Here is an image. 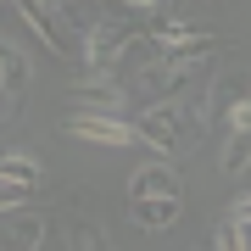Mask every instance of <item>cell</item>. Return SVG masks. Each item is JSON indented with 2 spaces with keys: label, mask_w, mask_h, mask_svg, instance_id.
<instances>
[{
  "label": "cell",
  "mask_w": 251,
  "mask_h": 251,
  "mask_svg": "<svg viewBox=\"0 0 251 251\" xmlns=\"http://www.w3.org/2000/svg\"><path fill=\"white\" fill-rule=\"evenodd\" d=\"M128 212H134L140 229H173L184 218V201H134Z\"/></svg>",
  "instance_id": "cell-10"
},
{
  "label": "cell",
  "mask_w": 251,
  "mask_h": 251,
  "mask_svg": "<svg viewBox=\"0 0 251 251\" xmlns=\"http://www.w3.org/2000/svg\"><path fill=\"white\" fill-rule=\"evenodd\" d=\"M234 224H240V229H251V196H240V201H234Z\"/></svg>",
  "instance_id": "cell-15"
},
{
  "label": "cell",
  "mask_w": 251,
  "mask_h": 251,
  "mask_svg": "<svg viewBox=\"0 0 251 251\" xmlns=\"http://www.w3.org/2000/svg\"><path fill=\"white\" fill-rule=\"evenodd\" d=\"M67 246H73V251H112L106 229H100L90 212H73V218H67Z\"/></svg>",
  "instance_id": "cell-9"
},
{
  "label": "cell",
  "mask_w": 251,
  "mask_h": 251,
  "mask_svg": "<svg viewBox=\"0 0 251 251\" xmlns=\"http://www.w3.org/2000/svg\"><path fill=\"white\" fill-rule=\"evenodd\" d=\"M246 240H251V229H246Z\"/></svg>",
  "instance_id": "cell-17"
},
{
  "label": "cell",
  "mask_w": 251,
  "mask_h": 251,
  "mask_svg": "<svg viewBox=\"0 0 251 251\" xmlns=\"http://www.w3.org/2000/svg\"><path fill=\"white\" fill-rule=\"evenodd\" d=\"M0 179H17V184H45V168H39V156L34 151H6L0 156Z\"/></svg>",
  "instance_id": "cell-11"
},
{
  "label": "cell",
  "mask_w": 251,
  "mask_h": 251,
  "mask_svg": "<svg viewBox=\"0 0 251 251\" xmlns=\"http://www.w3.org/2000/svg\"><path fill=\"white\" fill-rule=\"evenodd\" d=\"M39 190L34 184H17V179H0V212H28Z\"/></svg>",
  "instance_id": "cell-13"
},
{
  "label": "cell",
  "mask_w": 251,
  "mask_h": 251,
  "mask_svg": "<svg viewBox=\"0 0 251 251\" xmlns=\"http://www.w3.org/2000/svg\"><path fill=\"white\" fill-rule=\"evenodd\" d=\"M128 201H184V179L173 162H140L128 179Z\"/></svg>",
  "instance_id": "cell-5"
},
{
  "label": "cell",
  "mask_w": 251,
  "mask_h": 251,
  "mask_svg": "<svg viewBox=\"0 0 251 251\" xmlns=\"http://www.w3.org/2000/svg\"><path fill=\"white\" fill-rule=\"evenodd\" d=\"M17 17L34 28L56 56H84V34H78V28H73L56 6H45V0H17Z\"/></svg>",
  "instance_id": "cell-4"
},
{
  "label": "cell",
  "mask_w": 251,
  "mask_h": 251,
  "mask_svg": "<svg viewBox=\"0 0 251 251\" xmlns=\"http://www.w3.org/2000/svg\"><path fill=\"white\" fill-rule=\"evenodd\" d=\"M67 134L73 140H90V145H140V134H134V123L128 117H100V112H73L67 117Z\"/></svg>",
  "instance_id": "cell-6"
},
{
  "label": "cell",
  "mask_w": 251,
  "mask_h": 251,
  "mask_svg": "<svg viewBox=\"0 0 251 251\" xmlns=\"http://www.w3.org/2000/svg\"><path fill=\"white\" fill-rule=\"evenodd\" d=\"M128 123H134L140 145H151L156 156H173V151H184L190 140H201V128H196V117H190L184 100H151V106H140Z\"/></svg>",
  "instance_id": "cell-1"
},
{
  "label": "cell",
  "mask_w": 251,
  "mask_h": 251,
  "mask_svg": "<svg viewBox=\"0 0 251 251\" xmlns=\"http://www.w3.org/2000/svg\"><path fill=\"white\" fill-rule=\"evenodd\" d=\"M28 78H34L28 56H23L17 45H6V39H0V100L23 106V100H28Z\"/></svg>",
  "instance_id": "cell-8"
},
{
  "label": "cell",
  "mask_w": 251,
  "mask_h": 251,
  "mask_svg": "<svg viewBox=\"0 0 251 251\" xmlns=\"http://www.w3.org/2000/svg\"><path fill=\"white\" fill-rule=\"evenodd\" d=\"M212 251H251V240H246V229H240V224L229 218V224L212 234Z\"/></svg>",
  "instance_id": "cell-14"
},
{
  "label": "cell",
  "mask_w": 251,
  "mask_h": 251,
  "mask_svg": "<svg viewBox=\"0 0 251 251\" xmlns=\"http://www.w3.org/2000/svg\"><path fill=\"white\" fill-rule=\"evenodd\" d=\"M45 234H50L45 212H6L0 218V251H39Z\"/></svg>",
  "instance_id": "cell-7"
},
{
  "label": "cell",
  "mask_w": 251,
  "mask_h": 251,
  "mask_svg": "<svg viewBox=\"0 0 251 251\" xmlns=\"http://www.w3.org/2000/svg\"><path fill=\"white\" fill-rule=\"evenodd\" d=\"M251 168V128H229L224 140V173H246Z\"/></svg>",
  "instance_id": "cell-12"
},
{
  "label": "cell",
  "mask_w": 251,
  "mask_h": 251,
  "mask_svg": "<svg viewBox=\"0 0 251 251\" xmlns=\"http://www.w3.org/2000/svg\"><path fill=\"white\" fill-rule=\"evenodd\" d=\"M134 34H140V28L123 23V17H112V11L100 23H90V28H84V73H112Z\"/></svg>",
  "instance_id": "cell-3"
},
{
  "label": "cell",
  "mask_w": 251,
  "mask_h": 251,
  "mask_svg": "<svg viewBox=\"0 0 251 251\" xmlns=\"http://www.w3.org/2000/svg\"><path fill=\"white\" fill-rule=\"evenodd\" d=\"M45 6H56V11H67V6H78V0H45Z\"/></svg>",
  "instance_id": "cell-16"
},
{
  "label": "cell",
  "mask_w": 251,
  "mask_h": 251,
  "mask_svg": "<svg viewBox=\"0 0 251 251\" xmlns=\"http://www.w3.org/2000/svg\"><path fill=\"white\" fill-rule=\"evenodd\" d=\"M67 106L73 112H100V117H128L134 90H128V78H117V73H90V78H78L67 90Z\"/></svg>",
  "instance_id": "cell-2"
}]
</instances>
